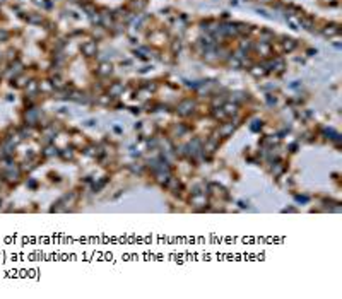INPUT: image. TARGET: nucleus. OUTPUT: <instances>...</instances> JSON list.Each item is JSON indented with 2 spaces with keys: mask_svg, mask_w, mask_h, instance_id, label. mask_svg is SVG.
<instances>
[{
  "mask_svg": "<svg viewBox=\"0 0 342 299\" xmlns=\"http://www.w3.org/2000/svg\"><path fill=\"white\" fill-rule=\"evenodd\" d=\"M82 50H84L87 55H94V51H96V44H94V43H87V44H84V46H82Z\"/></svg>",
  "mask_w": 342,
  "mask_h": 299,
  "instance_id": "1",
  "label": "nucleus"
},
{
  "mask_svg": "<svg viewBox=\"0 0 342 299\" xmlns=\"http://www.w3.org/2000/svg\"><path fill=\"white\" fill-rule=\"evenodd\" d=\"M108 72H111V65H101V74H108Z\"/></svg>",
  "mask_w": 342,
  "mask_h": 299,
  "instance_id": "2",
  "label": "nucleus"
}]
</instances>
